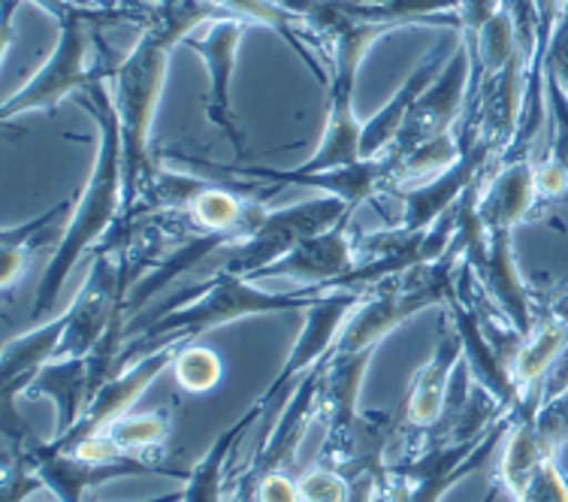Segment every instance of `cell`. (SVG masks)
Wrapping results in <instances>:
<instances>
[{"instance_id": "1", "label": "cell", "mask_w": 568, "mask_h": 502, "mask_svg": "<svg viewBox=\"0 0 568 502\" xmlns=\"http://www.w3.org/2000/svg\"><path fill=\"white\" fill-rule=\"evenodd\" d=\"M140 10V37L106 82L119 112L121 145H124V209H131L140 200L158 173L152 158V128L170 70V56L200 24L230 19L209 0H158Z\"/></svg>"}, {"instance_id": "2", "label": "cell", "mask_w": 568, "mask_h": 502, "mask_svg": "<svg viewBox=\"0 0 568 502\" xmlns=\"http://www.w3.org/2000/svg\"><path fill=\"white\" fill-rule=\"evenodd\" d=\"M324 291L327 288H296L291 294H278V291H263L261 284L245 275L212 270L203 282L175 294L173 303L154 309L145 318H133L128 324V342L121 351L119 367L128 370L149 351L170 342H194L209 330L227 328L242 318L306 312Z\"/></svg>"}, {"instance_id": "3", "label": "cell", "mask_w": 568, "mask_h": 502, "mask_svg": "<svg viewBox=\"0 0 568 502\" xmlns=\"http://www.w3.org/2000/svg\"><path fill=\"white\" fill-rule=\"evenodd\" d=\"M85 110L94 116L100 131V145L91 175L85 188L77 197V212L64 224V237L52 251V258L45 263L43 279L37 284L33 297L31 321H43L55 309L58 297L64 291L67 275L73 273V267L85 251H94L100 242L110 237L124 215V145H121V124L112 91L106 82H91L82 91Z\"/></svg>"}, {"instance_id": "4", "label": "cell", "mask_w": 568, "mask_h": 502, "mask_svg": "<svg viewBox=\"0 0 568 502\" xmlns=\"http://www.w3.org/2000/svg\"><path fill=\"white\" fill-rule=\"evenodd\" d=\"M351 219H354V212L348 209V203L333 194L303 200V203H294V207L266 209L261 221L242 240L230 242L227 249L215 251L212 263H215V270H227V273L245 275V279L257 282V275L270 263L284 258L296 242Z\"/></svg>"}, {"instance_id": "5", "label": "cell", "mask_w": 568, "mask_h": 502, "mask_svg": "<svg viewBox=\"0 0 568 502\" xmlns=\"http://www.w3.org/2000/svg\"><path fill=\"white\" fill-rule=\"evenodd\" d=\"M369 291H351V288H327L324 294L317 297L315 303L303 312V330L296 337L294 349L287 354V361L282 363V372L275 375L273 384L263 391L257 405L263 409V430L257 433V445H261L266 433L273 430V424L282 415V409L291 400V393L308 372H315L321 363L327 361L336 342H339L342 330L348 328L351 315L363 307Z\"/></svg>"}, {"instance_id": "6", "label": "cell", "mask_w": 568, "mask_h": 502, "mask_svg": "<svg viewBox=\"0 0 568 502\" xmlns=\"http://www.w3.org/2000/svg\"><path fill=\"white\" fill-rule=\"evenodd\" d=\"M173 161L187 167H203L215 175H245L252 182L270 188L284 185H303L317 188L324 194L339 197L348 203L351 212H357L363 203L378 200V197H394L399 191V173H396V158L390 152L375 154V158H363L348 167H336V170H324V173L294 175L291 170H273V167H215L212 161H200V158H185V154H173Z\"/></svg>"}, {"instance_id": "7", "label": "cell", "mask_w": 568, "mask_h": 502, "mask_svg": "<svg viewBox=\"0 0 568 502\" xmlns=\"http://www.w3.org/2000/svg\"><path fill=\"white\" fill-rule=\"evenodd\" d=\"M375 351L329 354L317 367V421L324 424V445L317 463L339 466L354 454L361 424V391Z\"/></svg>"}, {"instance_id": "8", "label": "cell", "mask_w": 568, "mask_h": 502, "mask_svg": "<svg viewBox=\"0 0 568 502\" xmlns=\"http://www.w3.org/2000/svg\"><path fill=\"white\" fill-rule=\"evenodd\" d=\"M182 345H185V342L161 345V349L142 354L140 361L131 363L128 370H121V375L115 372L110 382L103 384V388L91 396V403H88L85 415L79 418V424L73 426L70 433H64V436L49 439V445L58 448V451H73V448L82 445L85 439L100 436V433L110 424H115L119 418L131 415V409L136 405V400H140L142 393L158 382L161 372H166L173 367L175 351L182 349Z\"/></svg>"}, {"instance_id": "9", "label": "cell", "mask_w": 568, "mask_h": 502, "mask_svg": "<svg viewBox=\"0 0 568 502\" xmlns=\"http://www.w3.org/2000/svg\"><path fill=\"white\" fill-rule=\"evenodd\" d=\"M471 77H475V67H471L469 46L457 33V49L450 52L429 88L417 98L405 131L390 149H412L417 142L457 131L459 121L466 116V103H469Z\"/></svg>"}, {"instance_id": "10", "label": "cell", "mask_w": 568, "mask_h": 502, "mask_svg": "<svg viewBox=\"0 0 568 502\" xmlns=\"http://www.w3.org/2000/svg\"><path fill=\"white\" fill-rule=\"evenodd\" d=\"M245 19H215L200 37H187L185 49L203 61L206 70V119L219 128L233 145V152L242 154L245 149V137H242L236 116H233V100H230V88H233V70H236V52L245 31H248Z\"/></svg>"}, {"instance_id": "11", "label": "cell", "mask_w": 568, "mask_h": 502, "mask_svg": "<svg viewBox=\"0 0 568 502\" xmlns=\"http://www.w3.org/2000/svg\"><path fill=\"white\" fill-rule=\"evenodd\" d=\"M496 149L487 145V142L475 140L471 145L463 149L459 161L445 173L426 179L420 185L403 188L396 191L394 200H399L403 207V215H399V228L405 230H429L436 224L445 212H450V207L457 203L459 197L466 194L478 179L490 173V167L496 164Z\"/></svg>"}, {"instance_id": "12", "label": "cell", "mask_w": 568, "mask_h": 502, "mask_svg": "<svg viewBox=\"0 0 568 502\" xmlns=\"http://www.w3.org/2000/svg\"><path fill=\"white\" fill-rule=\"evenodd\" d=\"M463 358H466L463 339H459L448 312H442L436 349L426 358L424 367L415 372V379L408 384V393H405L403 412H399V424L408 433H424L429 426H436L438 418L445 415V405H448L450 388H454L457 370L463 367Z\"/></svg>"}, {"instance_id": "13", "label": "cell", "mask_w": 568, "mask_h": 502, "mask_svg": "<svg viewBox=\"0 0 568 502\" xmlns=\"http://www.w3.org/2000/svg\"><path fill=\"white\" fill-rule=\"evenodd\" d=\"M357 267V230L351 221H342L336 228L312 233L284 258L270 263L261 279H294L303 288H336Z\"/></svg>"}, {"instance_id": "14", "label": "cell", "mask_w": 568, "mask_h": 502, "mask_svg": "<svg viewBox=\"0 0 568 502\" xmlns=\"http://www.w3.org/2000/svg\"><path fill=\"white\" fill-rule=\"evenodd\" d=\"M357 67H329L327 70V121L324 137L317 142L315 154L306 164L294 167V175L324 173L336 167H348L363 161V124L354 110L357 94Z\"/></svg>"}, {"instance_id": "15", "label": "cell", "mask_w": 568, "mask_h": 502, "mask_svg": "<svg viewBox=\"0 0 568 502\" xmlns=\"http://www.w3.org/2000/svg\"><path fill=\"white\" fill-rule=\"evenodd\" d=\"M541 207L536 185V161L524 158H499L484 175L478 194V221L484 233H514Z\"/></svg>"}, {"instance_id": "16", "label": "cell", "mask_w": 568, "mask_h": 502, "mask_svg": "<svg viewBox=\"0 0 568 502\" xmlns=\"http://www.w3.org/2000/svg\"><path fill=\"white\" fill-rule=\"evenodd\" d=\"M317 421V372H308L303 382L296 384L291 400L282 409V415L266 433L261 445H254L252 460L242 466L236 479L257 481L270 472H291L303 439Z\"/></svg>"}, {"instance_id": "17", "label": "cell", "mask_w": 568, "mask_h": 502, "mask_svg": "<svg viewBox=\"0 0 568 502\" xmlns=\"http://www.w3.org/2000/svg\"><path fill=\"white\" fill-rule=\"evenodd\" d=\"M67 312L58 318H49V321H40L37 328H31L22 337L3 342V372H0L3 405H16V400L28 391V384L37 379V372L43 370L49 361H55L61 354Z\"/></svg>"}, {"instance_id": "18", "label": "cell", "mask_w": 568, "mask_h": 502, "mask_svg": "<svg viewBox=\"0 0 568 502\" xmlns=\"http://www.w3.org/2000/svg\"><path fill=\"white\" fill-rule=\"evenodd\" d=\"M28 400L49 396L55 403V436H64L79 424V418L85 415L91 403V367L88 358H55L43 370L37 372V379L24 391Z\"/></svg>"}, {"instance_id": "19", "label": "cell", "mask_w": 568, "mask_h": 502, "mask_svg": "<svg viewBox=\"0 0 568 502\" xmlns=\"http://www.w3.org/2000/svg\"><path fill=\"white\" fill-rule=\"evenodd\" d=\"M568 351V315L559 309H550L545 303L538 312L536 328L520 339V349L514 351L511 372L520 391L541 388L547 372L554 370L559 358Z\"/></svg>"}, {"instance_id": "20", "label": "cell", "mask_w": 568, "mask_h": 502, "mask_svg": "<svg viewBox=\"0 0 568 502\" xmlns=\"http://www.w3.org/2000/svg\"><path fill=\"white\" fill-rule=\"evenodd\" d=\"M263 418V409L257 403L245 412V415L230 424L224 433H221L203 458L187 470L185 475V488H182V502H224L230 491V479H227V466L233 451L240 448V442L245 439V433L252 430L257 421Z\"/></svg>"}, {"instance_id": "21", "label": "cell", "mask_w": 568, "mask_h": 502, "mask_svg": "<svg viewBox=\"0 0 568 502\" xmlns=\"http://www.w3.org/2000/svg\"><path fill=\"white\" fill-rule=\"evenodd\" d=\"M442 61L438 56L424 58L420 64L415 67V73L405 79L403 86L396 88V94L387 100V107L382 112H375L366 124H363V158H375V154L387 152L396 140H399V133L405 131V124H408V116L415 110L417 98L424 94L429 82L438 77V70H442Z\"/></svg>"}, {"instance_id": "22", "label": "cell", "mask_w": 568, "mask_h": 502, "mask_svg": "<svg viewBox=\"0 0 568 502\" xmlns=\"http://www.w3.org/2000/svg\"><path fill=\"white\" fill-rule=\"evenodd\" d=\"M133 3L152 7L158 0H133ZM209 3H215V7H219L224 16H230V19H245V22L252 24H266V28H273L278 37L287 40V46L300 56V61L327 86V67H324V58L317 56L315 46L308 43L306 33H303V28H300V22H296L294 16L284 10V7H278L275 0H209Z\"/></svg>"}, {"instance_id": "23", "label": "cell", "mask_w": 568, "mask_h": 502, "mask_svg": "<svg viewBox=\"0 0 568 502\" xmlns=\"http://www.w3.org/2000/svg\"><path fill=\"white\" fill-rule=\"evenodd\" d=\"M70 203H58L55 209H49L43 215H37L28 224H19V228H3L0 230V284L3 291H10L12 284L24 279L31 261L40 254V251L49 245V237H64V230L52 228V221L58 215H64Z\"/></svg>"}, {"instance_id": "24", "label": "cell", "mask_w": 568, "mask_h": 502, "mask_svg": "<svg viewBox=\"0 0 568 502\" xmlns=\"http://www.w3.org/2000/svg\"><path fill=\"white\" fill-rule=\"evenodd\" d=\"M173 436V415L158 412H131L100 433V442L112 458H158V451Z\"/></svg>"}, {"instance_id": "25", "label": "cell", "mask_w": 568, "mask_h": 502, "mask_svg": "<svg viewBox=\"0 0 568 502\" xmlns=\"http://www.w3.org/2000/svg\"><path fill=\"white\" fill-rule=\"evenodd\" d=\"M170 370L175 375V384L191 396L215 391L224 379V361H221L219 351L209 349V345H197V342H185L175 351V361Z\"/></svg>"}, {"instance_id": "26", "label": "cell", "mask_w": 568, "mask_h": 502, "mask_svg": "<svg viewBox=\"0 0 568 502\" xmlns=\"http://www.w3.org/2000/svg\"><path fill=\"white\" fill-rule=\"evenodd\" d=\"M300 500L303 502H348L351 500V479L345 472L327 463L308 466L300 479Z\"/></svg>"}, {"instance_id": "27", "label": "cell", "mask_w": 568, "mask_h": 502, "mask_svg": "<svg viewBox=\"0 0 568 502\" xmlns=\"http://www.w3.org/2000/svg\"><path fill=\"white\" fill-rule=\"evenodd\" d=\"M545 100L547 124H550V142H547L545 154L554 158L568 175V94L554 79H545Z\"/></svg>"}, {"instance_id": "28", "label": "cell", "mask_w": 568, "mask_h": 502, "mask_svg": "<svg viewBox=\"0 0 568 502\" xmlns=\"http://www.w3.org/2000/svg\"><path fill=\"white\" fill-rule=\"evenodd\" d=\"M545 79H554L568 94V0L559 3L554 33H550V43H547Z\"/></svg>"}, {"instance_id": "29", "label": "cell", "mask_w": 568, "mask_h": 502, "mask_svg": "<svg viewBox=\"0 0 568 502\" xmlns=\"http://www.w3.org/2000/svg\"><path fill=\"white\" fill-rule=\"evenodd\" d=\"M514 502H568V479L559 470V460H547Z\"/></svg>"}, {"instance_id": "30", "label": "cell", "mask_w": 568, "mask_h": 502, "mask_svg": "<svg viewBox=\"0 0 568 502\" xmlns=\"http://www.w3.org/2000/svg\"><path fill=\"white\" fill-rule=\"evenodd\" d=\"M248 481V479H240ZM254 488V500L257 502H303L300 500V484L291 472H270L257 481H248Z\"/></svg>"}, {"instance_id": "31", "label": "cell", "mask_w": 568, "mask_h": 502, "mask_svg": "<svg viewBox=\"0 0 568 502\" xmlns=\"http://www.w3.org/2000/svg\"><path fill=\"white\" fill-rule=\"evenodd\" d=\"M508 7V0H459V33L481 31L493 16Z\"/></svg>"}, {"instance_id": "32", "label": "cell", "mask_w": 568, "mask_h": 502, "mask_svg": "<svg viewBox=\"0 0 568 502\" xmlns=\"http://www.w3.org/2000/svg\"><path fill=\"white\" fill-rule=\"evenodd\" d=\"M536 185H538V197H541V203L547 200H557L568 191V175L562 173V167L554 161V158H541L536 161Z\"/></svg>"}, {"instance_id": "33", "label": "cell", "mask_w": 568, "mask_h": 502, "mask_svg": "<svg viewBox=\"0 0 568 502\" xmlns=\"http://www.w3.org/2000/svg\"><path fill=\"white\" fill-rule=\"evenodd\" d=\"M142 502H182V493H161V496H152V500Z\"/></svg>"}, {"instance_id": "34", "label": "cell", "mask_w": 568, "mask_h": 502, "mask_svg": "<svg viewBox=\"0 0 568 502\" xmlns=\"http://www.w3.org/2000/svg\"><path fill=\"white\" fill-rule=\"evenodd\" d=\"M496 493H499V488H496V484H493L490 493H487V500H484V502H496Z\"/></svg>"}]
</instances>
